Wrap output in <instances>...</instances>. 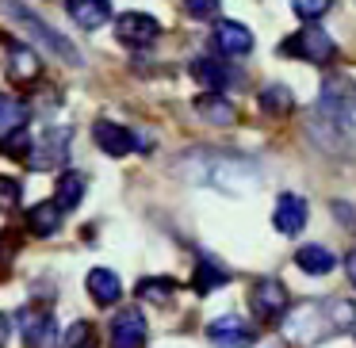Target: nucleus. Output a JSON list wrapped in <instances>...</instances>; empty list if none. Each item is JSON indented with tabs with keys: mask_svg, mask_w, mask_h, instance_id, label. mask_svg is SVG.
Wrapping results in <instances>:
<instances>
[{
	"mask_svg": "<svg viewBox=\"0 0 356 348\" xmlns=\"http://www.w3.org/2000/svg\"><path fill=\"white\" fill-rule=\"evenodd\" d=\"M211 47H215V54H222V58H241V54H249V50H253V31H249L245 24L222 19V24H215Z\"/></svg>",
	"mask_w": 356,
	"mask_h": 348,
	"instance_id": "obj_7",
	"label": "nucleus"
},
{
	"mask_svg": "<svg viewBox=\"0 0 356 348\" xmlns=\"http://www.w3.org/2000/svg\"><path fill=\"white\" fill-rule=\"evenodd\" d=\"M345 272H348V279H353V287H356V249L348 253V260H345Z\"/></svg>",
	"mask_w": 356,
	"mask_h": 348,
	"instance_id": "obj_33",
	"label": "nucleus"
},
{
	"mask_svg": "<svg viewBox=\"0 0 356 348\" xmlns=\"http://www.w3.org/2000/svg\"><path fill=\"white\" fill-rule=\"evenodd\" d=\"M195 115L203 119V123H211V126H230L234 119H238V111H234V103L226 100L222 92H203V96H195Z\"/></svg>",
	"mask_w": 356,
	"mask_h": 348,
	"instance_id": "obj_15",
	"label": "nucleus"
},
{
	"mask_svg": "<svg viewBox=\"0 0 356 348\" xmlns=\"http://www.w3.org/2000/svg\"><path fill=\"white\" fill-rule=\"evenodd\" d=\"M31 146H35V138H31L27 126H19V131H12V134L0 138V154H8V157H27V154H31Z\"/></svg>",
	"mask_w": 356,
	"mask_h": 348,
	"instance_id": "obj_27",
	"label": "nucleus"
},
{
	"mask_svg": "<svg viewBox=\"0 0 356 348\" xmlns=\"http://www.w3.org/2000/svg\"><path fill=\"white\" fill-rule=\"evenodd\" d=\"M65 146H70V131H58V126H50V131L31 146L27 165H31V169H54V165H62Z\"/></svg>",
	"mask_w": 356,
	"mask_h": 348,
	"instance_id": "obj_10",
	"label": "nucleus"
},
{
	"mask_svg": "<svg viewBox=\"0 0 356 348\" xmlns=\"http://www.w3.org/2000/svg\"><path fill=\"white\" fill-rule=\"evenodd\" d=\"M58 226H62V207L58 203H35L27 210V230L35 238H50V233H58Z\"/></svg>",
	"mask_w": 356,
	"mask_h": 348,
	"instance_id": "obj_20",
	"label": "nucleus"
},
{
	"mask_svg": "<svg viewBox=\"0 0 356 348\" xmlns=\"http://www.w3.org/2000/svg\"><path fill=\"white\" fill-rule=\"evenodd\" d=\"M226 279H230V276H226L222 264H215V260H200V264H195V279H192V287H195L200 295H211L215 287H226Z\"/></svg>",
	"mask_w": 356,
	"mask_h": 348,
	"instance_id": "obj_24",
	"label": "nucleus"
},
{
	"mask_svg": "<svg viewBox=\"0 0 356 348\" xmlns=\"http://www.w3.org/2000/svg\"><path fill=\"white\" fill-rule=\"evenodd\" d=\"M261 111H264V115H272V119L291 115V111H295L291 88H287V85H268V88L261 92Z\"/></svg>",
	"mask_w": 356,
	"mask_h": 348,
	"instance_id": "obj_22",
	"label": "nucleus"
},
{
	"mask_svg": "<svg viewBox=\"0 0 356 348\" xmlns=\"http://www.w3.org/2000/svg\"><path fill=\"white\" fill-rule=\"evenodd\" d=\"M172 287H177V283H172V279H161V276H157V279H142V283H138V299L165 306V302L172 299Z\"/></svg>",
	"mask_w": 356,
	"mask_h": 348,
	"instance_id": "obj_26",
	"label": "nucleus"
},
{
	"mask_svg": "<svg viewBox=\"0 0 356 348\" xmlns=\"http://www.w3.org/2000/svg\"><path fill=\"white\" fill-rule=\"evenodd\" d=\"M184 8H188V16H195V19H215L218 0H184Z\"/></svg>",
	"mask_w": 356,
	"mask_h": 348,
	"instance_id": "obj_31",
	"label": "nucleus"
},
{
	"mask_svg": "<svg viewBox=\"0 0 356 348\" xmlns=\"http://www.w3.org/2000/svg\"><path fill=\"white\" fill-rule=\"evenodd\" d=\"M295 264H299L307 276H325V272L337 264V256H333L325 245H302L299 253H295Z\"/></svg>",
	"mask_w": 356,
	"mask_h": 348,
	"instance_id": "obj_21",
	"label": "nucleus"
},
{
	"mask_svg": "<svg viewBox=\"0 0 356 348\" xmlns=\"http://www.w3.org/2000/svg\"><path fill=\"white\" fill-rule=\"evenodd\" d=\"M24 119H27L24 103L12 100V96H0V138H4V134H12V131H19V126H24Z\"/></svg>",
	"mask_w": 356,
	"mask_h": 348,
	"instance_id": "obj_25",
	"label": "nucleus"
},
{
	"mask_svg": "<svg viewBox=\"0 0 356 348\" xmlns=\"http://www.w3.org/2000/svg\"><path fill=\"white\" fill-rule=\"evenodd\" d=\"M207 337L215 348H253L257 333H253V325H245L238 314H226V317H218V322H211Z\"/></svg>",
	"mask_w": 356,
	"mask_h": 348,
	"instance_id": "obj_8",
	"label": "nucleus"
},
{
	"mask_svg": "<svg viewBox=\"0 0 356 348\" xmlns=\"http://www.w3.org/2000/svg\"><path fill=\"white\" fill-rule=\"evenodd\" d=\"M330 8H333V0H291V12L302 19V24H314V19H322Z\"/></svg>",
	"mask_w": 356,
	"mask_h": 348,
	"instance_id": "obj_28",
	"label": "nucleus"
},
{
	"mask_svg": "<svg viewBox=\"0 0 356 348\" xmlns=\"http://www.w3.org/2000/svg\"><path fill=\"white\" fill-rule=\"evenodd\" d=\"M19 329H24L27 348H50L58 337L54 317H50L47 310H19Z\"/></svg>",
	"mask_w": 356,
	"mask_h": 348,
	"instance_id": "obj_12",
	"label": "nucleus"
},
{
	"mask_svg": "<svg viewBox=\"0 0 356 348\" xmlns=\"http://www.w3.org/2000/svg\"><path fill=\"white\" fill-rule=\"evenodd\" d=\"M0 12L12 19V24H19L27 35H31V42H42V47L50 50V54H58L62 62H70V65H81V54L73 50V42L65 39V35H58L50 24H42L35 12H27V4L24 0H0Z\"/></svg>",
	"mask_w": 356,
	"mask_h": 348,
	"instance_id": "obj_3",
	"label": "nucleus"
},
{
	"mask_svg": "<svg viewBox=\"0 0 356 348\" xmlns=\"http://www.w3.org/2000/svg\"><path fill=\"white\" fill-rule=\"evenodd\" d=\"M8 333H12V322H8V314H0V348L8 345Z\"/></svg>",
	"mask_w": 356,
	"mask_h": 348,
	"instance_id": "obj_32",
	"label": "nucleus"
},
{
	"mask_svg": "<svg viewBox=\"0 0 356 348\" xmlns=\"http://www.w3.org/2000/svg\"><path fill=\"white\" fill-rule=\"evenodd\" d=\"M192 77L200 81V85H207V92H222V88H230L234 81V69L222 62H215V58H195L192 62Z\"/></svg>",
	"mask_w": 356,
	"mask_h": 348,
	"instance_id": "obj_17",
	"label": "nucleus"
},
{
	"mask_svg": "<svg viewBox=\"0 0 356 348\" xmlns=\"http://www.w3.org/2000/svg\"><path fill=\"white\" fill-rule=\"evenodd\" d=\"M146 345V317L138 306H127L111 322V348H142Z\"/></svg>",
	"mask_w": 356,
	"mask_h": 348,
	"instance_id": "obj_9",
	"label": "nucleus"
},
{
	"mask_svg": "<svg viewBox=\"0 0 356 348\" xmlns=\"http://www.w3.org/2000/svg\"><path fill=\"white\" fill-rule=\"evenodd\" d=\"M284 54H291V58H302V62H314V65H325V62H333V54H337V47H333V39L322 31V27L307 24L302 31L287 35V42H284Z\"/></svg>",
	"mask_w": 356,
	"mask_h": 348,
	"instance_id": "obj_4",
	"label": "nucleus"
},
{
	"mask_svg": "<svg viewBox=\"0 0 356 348\" xmlns=\"http://www.w3.org/2000/svg\"><path fill=\"white\" fill-rule=\"evenodd\" d=\"M85 188H88V180H85V172H65L62 180H58V207L62 210H73L81 199H85Z\"/></svg>",
	"mask_w": 356,
	"mask_h": 348,
	"instance_id": "obj_23",
	"label": "nucleus"
},
{
	"mask_svg": "<svg viewBox=\"0 0 356 348\" xmlns=\"http://www.w3.org/2000/svg\"><path fill=\"white\" fill-rule=\"evenodd\" d=\"M65 12H70V19L77 27H85V31H100L111 19L108 0H65Z\"/></svg>",
	"mask_w": 356,
	"mask_h": 348,
	"instance_id": "obj_14",
	"label": "nucleus"
},
{
	"mask_svg": "<svg viewBox=\"0 0 356 348\" xmlns=\"http://www.w3.org/2000/svg\"><path fill=\"white\" fill-rule=\"evenodd\" d=\"M356 325V306L348 299H325V302H302L299 310L284 314V333L299 345H318L330 333L353 329Z\"/></svg>",
	"mask_w": 356,
	"mask_h": 348,
	"instance_id": "obj_2",
	"label": "nucleus"
},
{
	"mask_svg": "<svg viewBox=\"0 0 356 348\" xmlns=\"http://www.w3.org/2000/svg\"><path fill=\"white\" fill-rule=\"evenodd\" d=\"M307 199H299V195H280L276 207H272V226H276L280 233H299L302 226H307Z\"/></svg>",
	"mask_w": 356,
	"mask_h": 348,
	"instance_id": "obj_13",
	"label": "nucleus"
},
{
	"mask_svg": "<svg viewBox=\"0 0 356 348\" xmlns=\"http://www.w3.org/2000/svg\"><path fill=\"white\" fill-rule=\"evenodd\" d=\"M249 310H253L257 322H284L287 314V287L280 279H257L253 291H249Z\"/></svg>",
	"mask_w": 356,
	"mask_h": 348,
	"instance_id": "obj_5",
	"label": "nucleus"
},
{
	"mask_svg": "<svg viewBox=\"0 0 356 348\" xmlns=\"http://www.w3.org/2000/svg\"><path fill=\"white\" fill-rule=\"evenodd\" d=\"M184 165V172L195 180V184H207V188H218L226 195H245L261 184V172H257L253 161L245 157H234V154H211V149H200L192 154Z\"/></svg>",
	"mask_w": 356,
	"mask_h": 348,
	"instance_id": "obj_1",
	"label": "nucleus"
},
{
	"mask_svg": "<svg viewBox=\"0 0 356 348\" xmlns=\"http://www.w3.org/2000/svg\"><path fill=\"white\" fill-rule=\"evenodd\" d=\"M157 35H161V24L154 16H146V12H123L115 19V39L123 47H149Z\"/></svg>",
	"mask_w": 356,
	"mask_h": 348,
	"instance_id": "obj_6",
	"label": "nucleus"
},
{
	"mask_svg": "<svg viewBox=\"0 0 356 348\" xmlns=\"http://www.w3.org/2000/svg\"><path fill=\"white\" fill-rule=\"evenodd\" d=\"M322 103L330 111H337V115L345 119V126H356V85H348V81H330Z\"/></svg>",
	"mask_w": 356,
	"mask_h": 348,
	"instance_id": "obj_16",
	"label": "nucleus"
},
{
	"mask_svg": "<svg viewBox=\"0 0 356 348\" xmlns=\"http://www.w3.org/2000/svg\"><path fill=\"white\" fill-rule=\"evenodd\" d=\"M19 207V184L12 176H0V215Z\"/></svg>",
	"mask_w": 356,
	"mask_h": 348,
	"instance_id": "obj_30",
	"label": "nucleus"
},
{
	"mask_svg": "<svg viewBox=\"0 0 356 348\" xmlns=\"http://www.w3.org/2000/svg\"><path fill=\"white\" fill-rule=\"evenodd\" d=\"M92 138L108 157H127V154H134V146H138V138H134L123 123H108V119H100V123L92 126Z\"/></svg>",
	"mask_w": 356,
	"mask_h": 348,
	"instance_id": "obj_11",
	"label": "nucleus"
},
{
	"mask_svg": "<svg viewBox=\"0 0 356 348\" xmlns=\"http://www.w3.org/2000/svg\"><path fill=\"white\" fill-rule=\"evenodd\" d=\"M62 348H92V325H88V322H73L70 333L62 337Z\"/></svg>",
	"mask_w": 356,
	"mask_h": 348,
	"instance_id": "obj_29",
	"label": "nucleus"
},
{
	"mask_svg": "<svg viewBox=\"0 0 356 348\" xmlns=\"http://www.w3.org/2000/svg\"><path fill=\"white\" fill-rule=\"evenodd\" d=\"M85 287H88V295H92L100 306H115L119 295H123L119 276H115V272H108V268H92V272H88V279H85Z\"/></svg>",
	"mask_w": 356,
	"mask_h": 348,
	"instance_id": "obj_19",
	"label": "nucleus"
},
{
	"mask_svg": "<svg viewBox=\"0 0 356 348\" xmlns=\"http://www.w3.org/2000/svg\"><path fill=\"white\" fill-rule=\"evenodd\" d=\"M8 42V77L12 81H35L39 77V54H35L31 47H24V42L16 39H4Z\"/></svg>",
	"mask_w": 356,
	"mask_h": 348,
	"instance_id": "obj_18",
	"label": "nucleus"
}]
</instances>
